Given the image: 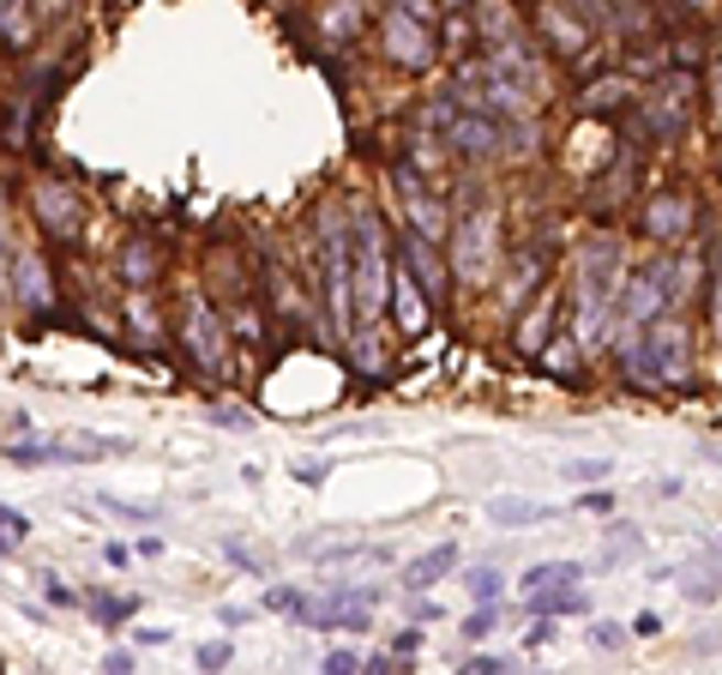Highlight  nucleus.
<instances>
[{
  "label": "nucleus",
  "instance_id": "f03ea898",
  "mask_svg": "<svg viewBox=\"0 0 722 675\" xmlns=\"http://www.w3.org/2000/svg\"><path fill=\"white\" fill-rule=\"evenodd\" d=\"M350 253H355V265H350V277H355V314L368 320V314L385 302V290H392V265H385V248H380V224H373L368 211L355 218Z\"/></svg>",
  "mask_w": 722,
  "mask_h": 675
},
{
  "label": "nucleus",
  "instance_id": "9b49d317",
  "mask_svg": "<svg viewBox=\"0 0 722 675\" xmlns=\"http://www.w3.org/2000/svg\"><path fill=\"white\" fill-rule=\"evenodd\" d=\"M530 609L542 621H560V616H590V591L584 585H566V591H542L530 597Z\"/></svg>",
  "mask_w": 722,
  "mask_h": 675
},
{
  "label": "nucleus",
  "instance_id": "72a5a7b5",
  "mask_svg": "<svg viewBox=\"0 0 722 675\" xmlns=\"http://www.w3.org/2000/svg\"><path fill=\"white\" fill-rule=\"evenodd\" d=\"M211 423L217 428H241V423H248V411H211Z\"/></svg>",
  "mask_w": 722,
  "mask_h": 675
},
{
  "label": "nucleus",
  "instance_id": "aec40b11",
  "mask_svg": "<svg viewBox=\"0 0 722 675\" xmlns=\"http://www.w3.org/2000/svg\"><path fill=\"white\" fill-rule=\"evenodd\" d=\"M151 272H157V253H151V241H133V248H127V277H133V284H145Z\"/></svg>",
  "mask_w": 722,
  "mask_h": 675
},
{
  "label": "nucleus",
  "instance_id": "39448f33",
  "mask_svg": "<svg viewBox=\"0 0 722 675\" xmlns=\"http://www.w3.org/2000/svg\"><path fill=\"white\" fill-rule=\"evenodd\" d=\"M446 139L463 151V157H488V151L506 145V127L488 121V115H475V109H458L451 115V127H446Z\"/></svg>",
  "mask_w": 722,
  "mask_h": 675
},
{
  "label": "nucleus",
  "instance_id": "0eeeda50",
  "mask_svg": "<svg viewBox=\"0 0 722 675\" xmlns=\"http://www.w3.org/2000/svg\"><path fill=\"white\" fill-rule=\"evenodd\" d=\"M392 308H397V326H404L409 338L428 333V320H434L428 314V290H422V277L409 272V265H397L392 272Z\"/></svg>",
  "mask_w": 722,
  "mask_h": 675
},
{
  "label": "nucleus",
  "instance_id": "f3484780",
  "mask_svg": "<svg viewBox=\"0 0 722 675\" xmlns=\"http://www.w3.org/2000/svg\"><path fill=\"white\" fill-rule=\"evenodd\" d=\"M7 458H12V465H61V447H43V440H12Z\"/></svg>",
  "mask_w": 722,
  "mask_h": 675
},
{
  "label": "nucleus",
  "instance_id": "1a4fd4ad",
  "mask_svg": "<svg viewBox=\"0 0 722 675\" xmlns=\"http://www.w3.org/2000/svg\"><path fill=\"white\" fill-rule=\"evenodd\" d=\"M451 567H458V543H434L428 555H416V562L404 567V591H416V597L434 591V585H440Z\"/></svg>",
  "mask_w": 722,
  "mask_h": 675
},
{
  "label": "nucleus",
  "instance_id": "7ed1b4c3",
  "mask_svg": "<svg viewBox=\"0 0 722 675\" xmlns=\"http://www.w3.org/2000/svg\"><path fill=\"white\" fill-rule=\"evenodd\" d=\"M380 36H385V55L397 67H428L434 61V31H428V12H409V7H392L380 19Z\"/></svg>",
  "mask_w": 722,
  "mask_h": 675
},
{
  "label": "nucleus",
  "instance_id": "a878e982",
  "mask_svg": "<svg viewBox=\"0 0 722 675\" xmlns=\"http://www.w3.org/2000/svg\"><path fill=\"white\" fill-rule=\"evenodd\" d=\"M494 621H500L494 609H475V616L463 621V640H488V633H494Z\"/></svg>",
  "mask_w": 722,
  "mask_h": 675
},
{
  "label": "nucleus",
  "instance_id": "412c9836",
  "mask_svg": "<svg viewBox=\"0 0 722 675\" xmlns=\"http://www.w3.org/2000/svg\"><path fill=\"white\" fill-rule=\"evenodd\" d=\"M590 645H597V652H621L626 628H621V621H597V628H590Z\"/></svg>",
  "mask_w": 722,
  "mask_h": 675
},
{
  "label": "nucleus",
  "instance_id": "f704fd0d",
  "mask_svg": "<svg viewBox=\"0 0 722 675\" xmlns=\"http://www.w3.org/2000/svg\"><path fill=\"white\" fill-rule=\"evenodd\" d=\"M127 555H133L127 543H109V549H102V562H109V567H127Z\"/></svg>",
  "mask_w": 722,
  "mask_h": 675
},
{
  "label": "nucleus",
  "instance_id": "e433bc0d",
  "mask_svg": "<svg viewBox=\"0 0 722 675\" xmlns=\"http://www.w3.org/2000/svg\"><path fill=\"white\" fill-rule=\"evenodd\" d=\"M7 555H12V537H0V562H7Z\"/></svg>",
  "mask_w": 722,
  "mask_h": 675
},
{
  "label": "nucleus",
  "instance_id": "473e14b6",
  "mask_svg": "<svg viewBox=\"0 0 722 675\" xmlns=\"http://www.w3.org/2000/svg\"><path fill=\"white\" fill-rule=\"evenodd\" d=\"M139 645H169V628H133Z\"/></svg>",
  "mask_w": 722,
  "mask_h": 675
},
{
  "label": "nucleus",
  "instance_id": "20e7f679",
  "mask_svg": "<svg viewBox=\"0 0 722 675\" xmlns=\"http://www.w3.org/2000/svg\"><path fill=\"white\" fill-rule=\"evenodd\" d=\"M180 338H187V356L205 368V374H223V326H217L211 302L187 296V314H180Z\"/></svg>",
  "mask_w": 722,
  "mask_h": 675
},
{
  "label": "nucleus",
  "instance_id": "393cba45",
  "mask_svg": "<svg viewBox=\"0 0 722 675\" xmlns=\"http://www.w3.org/2000/svg\"><path fill=\"white\" fill-rule=\"evenodd\" d=\"M458 675H512L506 657H470V664H458Z\"/></svg>",
  "mask_w": 722,
  "mask_h": 675
},
{
  "label": "nucleus",
  "instance_id": "ddd939ff",
  "mask_svg": "<svg viewBox=\"0 0 722 675\" xmlns=\"http://www.w3.org/2000/svg\"><path fill=\"white\" fill-rule=\"evenodd\" d=\"M24 43H31V12L0 0V55H24Z\"/></svg>",
  "mask_w": 722,
  "mask_h": 675
},
{
  "label": "nucleus",
  "instance_id": "cd10ccee",
  "mask_svg": "<svg viewBox=\"0 0 722 675\" xmlns=\"http://www.w3.org/2000/svg\"><path fill=\"white\" fill-rule=\"evenodd\" d=\"M326 675H361V657L355 652H331L326 657Z\"/></svg>",
  "mask_w": 722,
  "mask_h": 675
},
{
  "label": "nucleus",
  "instance_id": "f8f14e48",
  "mask_svg": "<svg viewBox=\"0 0 722 675\" xmlns=\"http://www.w3.org/2000/svg\"><path fill=\"white\" fill-rule=\"evenodd\" d=\"M548 513H554V507L518 501V494H494V501H488V519H494V525H542Z\"/></svg>",
  "mask_w": 722,
  "mask_h": 675
},
{
  "label": "nucleus",
  "instance_id": "6ab92c4d",
  "mask_svg": "<svg viewBox=\"0 0 722 675\" xmlns=\"http://www.w3.org/2000/svg\"><path fill=\"white\" fill-rule=\"evenodd\" d=\"M265 609H277V616H295V621H302L307 591H295V585H271V591H265Z\"/></svg>",
  "mask_w": 722,
  "mask_h": 675
},
{
  "label": "nucleus",
  "instance_id": "c85d7f7f",
  "mask_svg": "<svg viewBox=\"0 0 722 675\" xmlns=\"http://www.w3.org/2000/svg\"><path fill=\"white\" fill-rule=\"evenodd\" d=\"M578 507H584V513H614V494L609 489H590V494H578Z\"/></svg>",
  "mask_w": 722,
  "mask_h": 675
},
{
  "label": "nucleus",
  "instance_id": "4be33fe9",
  "mask_svg": "<svg viewBox=\"0 0 722 675\" xmlns=\"http://www.w3.org/2000/svg\"><path fill=\"white\" fill-rule=\"evenodd\" d=\"M566 477H572V482H602V477H609V458H572Z\"/></svg>",
  "mask_w": 722,
  "mask_h": 675
},
{
  "label": "nucleus",
  "instance_id": "dca6fc26",
  "mask_svg": "<svg viewBox=\"0 0 722 675\" xmlns=\"http://www.w3.org/2000/svg\"><path fill=\"white\" fill-rule=\"evenodd\" d=\"M97 507H102V513H114V519H133V525H151V519H157V507L121 501V494H97Z\"/></svg>",
  "mask_w": 722,
  "mask_h": 675
},
{
  "label": "nucleus",
  "instance_id": "423d86ee",
  "mask_svg": "<svg viewBox=\"0 0 722 675\" xmlns=\"http://www.w3.org/2000/svg\"><path fill=\"white\" fill-rule=\"evenodd\" d=\"M31 206H36V224H43L48 236H61V241H67L73 229H79V194H73V187L43 182V187H36V199H31Z\"/></svg>",
  "mask_w": 722,
  "mask_h": 675
},
{
  "label": "nucleus",
  "instance_id": "6e6552de",
  "mask_svg": "<svg viewBox=\"0 0 722 675\" xmlns=\"http://www.w3.org/2000/svg\"><path fill=\"white\" fill-rule=\"evenodd\" d=\"M12 290H19V302L31 314H43L48 302H55V290H48V265H43V253H31V248H19L12 253Z\"/></svg>",
  "mask_w": 722,
  "mask_h": 675
},
{
  "label": "nucleus",
  "instance_id": "4c0bfd02",
  "mask_svg": "<svg viewBox=\"0 0 722 675\" xmlns=\"http://www.w3.org/2000/svg\"><path fill=\"white\" fill-rule=\"evenodd\" d=\"M711 555H722V537H716V543H711Z\"/></svg>",
  "mask_w": 722,
  "mask_h": 675
},
{
  "label": "nucleus",
  "instance_id": "2f4dec72",
  "mask_svg": "<svg viewBox=\"0 0 722 675\" xmlns=\"http://www.w3.org/2000/svg\"><path fill=\"white\" fill-rule=\"evenodd\" d=\"M43 585H48V603H55V609L79 603V591H67V585H61V579H43Z\"/></svg>",
  "mask_w": 722,
  "mask_h": 675
},
{
  "label": "nucleus",
  "instance_id": "5701e85b",
  "mask_svg": "<svg viewBox=\"0 0 722 675\" xmlns=\"http://www.w3.org/2000/svg\"><path fill=\"white\" fill-rule=\"evenodd\" d=\"M289 477H295V482H307V489H319V482L331 477V465H319V458H295Z\"/></svg>",
  "mask_w": 722,
  "mask_h": 675
},
{
  "label": "nucleus",
  "instance_id": "9d476101",
  "mask_svg": "<svg viewBox=\"0 0 722 675\" xmlns=\"http://www.w3.org/2000/svg\"><path fill=\"white\" fill-rule=\"evenodd\" d=\"M578 579H584V562H536L518 585L530 597H542V591H566V585H578Z\"/></svg>",
  "mask_w": 722,
  "mask_h": 675
},
{
  "label": "nucleus",
  "instance_id": "4468645a",
  "mask_svg": "<svg viewBox=\"0 0 722 675\" xmlns=\"http://www.w3.org/2000/svg\"><path fill=\"white\" fill-rule=\"evenodd\" d=\"M463 591H470L482 609H494V603H500V591H506V573H500V567H475L470 579H463Z\"/></svg>",
  "mask_w": 722,
  "mask_h": 675
},
{
  "label": "nucleus",
  "instance_id": "2eb2a0df",
  "mask_svg": "<svg viewBox=\"0 0 722 675\" xmlns=\"http://www.w3.org/2000/svg\"><path fill=\"white\" fill-rule=\"evenodd\" d=\"M85 609H90V616L102 621V628H121V621H127V616H133V609H139V597H90Z\"/></svg>",
  "mask_w": 722,
  "mask_h": 675
},
{
  "label": "nucleus",
  "instance_id": "c756f323",
  "mask_svg": "<svg viewBox=\"0 0 722 675\" xmlns=\"http://www.w3.org/2000/svg\"><path fill=\"white\" fill-rule=\"evenodd\" d=\"M626 633H638V640H656V633H663V616H656V609H644V616L632 621Z\"/></svg>",
  "mask_w": 722,
  "mask_h": 675
},
{
  "label": "nucleus",
  "instance_id": "bb28decb",
  "mask_svg": "<svg viewBox=\"0 0 722 675\" xmlns=\"http://www.w3.org/2000/svg\"><path fill=\"white\" fill-rule=\"evenodd\" d=\"M0 531H12V537H31V519H24L19 507H0Z\"/></svg>",
  "mask_w": 722,
  "mask_h": 675
},
{
  "label": "nucleus",
  "instance_id": "7c9ffc66",
  "mask_svg": "<svg viewBox=\"0 0 722 675\" xmlns=\"http://www.w3.org/2000/svg\"><path fill=\"white\" fill-rule=\"evenodd\" d=\"M102 675H133V652H109L102 657Z\"/></svg>",
  "mask_w": 722,
  "mask_h": 675
},
{
  "label": "nucleus",
  "instance_id": "c9c22d12",
  "mask_svg": "<svg viewBox=\"0 0 722 675\" xmlns=\"http://www.w3.org/2000/svg\"><path fill=\"white\" fill-rule=\"evenodd\" d=\"M524 640H530V645H548V640H554V621H536V628L524 633Z\"/></svg>",
  "mask_w": 722,
  "mask_h": 675
},
{
  "label": "nucleus",
  "instance_id": "b1692460",
  "mask_svg": "<svg viewBox=\"0 0 722 675\" xmlns=\"http://www.w3.org/2000/svg\"><path fill=\"white\" fill-rule=\"evenodd\" d=\"M422 645H428V633H422V628H416V621H409V628H404V633H392V652H397V657H416V652H422Z\"/></svg>",
  "mask_w": 722,
  "mask_h": 675
},
{
  "label": "nucleus",
  "instance_id": "f257e3e1",
  "mask_svg": "<svg viewBox=\"0 0 722 675\" xmlns=\"http://www.w3.org/2000/svg\"><path fill=\"white\" fill-rule=\"evenodd\" d=\"M319 265H326V308L338 320V333H355V277H350V236H343V218L326 211L319 218Z\"/></svg>",
  "mask_w": 722,
  "mask_h": 675
},
{
  "label": "nucleus",
  "instance_id": "a211bd4d",
  "mask_svg": "<svg viewBox=\"0 0 722 675\" xmlns=\"http://www.w3.org/2000/svg\"><path fill=\"white\" fill-rule=\"evenodd\" d=\"M229 657H236V645H229V640H205L199 652H193V664H199L205 675H223V669H229Z\"/></svg>",
  "mask_w": 722,
  "mask_h": 675
}]
</instances>
